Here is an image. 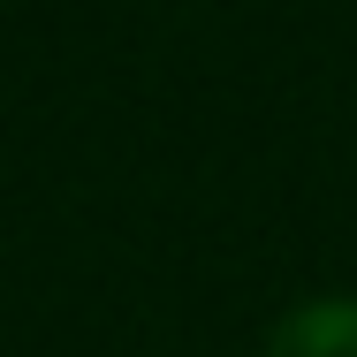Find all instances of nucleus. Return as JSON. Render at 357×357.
Listing matches in <instances>:
<instances>
[{
    "instance_id": "nucleus-1",
    "label": "nucleus",
    "mask_w": 357,
    "mask_h": 357,
    "mask_svg": "<svg viewBox=\"0 0 357 357\" xmlns=\"http://www.w3.org/2000/svg\"><path fill=\"white\" fill-rule=\"evenodd\" d=\"M266 357H357V296H319V304H296Z\"/></svg>"
}]
</instances>
